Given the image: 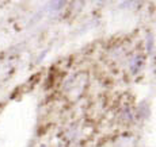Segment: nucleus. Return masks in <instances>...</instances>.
Segmentation results:
<instances>
[]
</instances>
